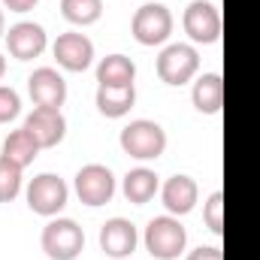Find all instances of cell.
Returning a JSON list of instances; mask_svg holds the SVG:
<instances>
[{
  "label": "cell",
  "instance_id": "cell-1",
  "mask_svg": "<svg viewBox=\"0 0 260 260\" xmlns=\"http://www.w3.org/2000/svg\"><path fill=\"white\" fill-rule=\"evenodd\" d=\"M118 142H121V151L136 157V160H157L167 151V130L157 121L136 118L121 130Z\"/></svg>",
  "mask_w": 260,
  "mask_h": 260
},
{
  "label": "cell",
  "instance_id": "cell-2",
  "mask_svg": "<svg viewBox=\"0 0 260 260\" xmlns=\"http://www.w3.org/2000/svg\"><path fill=\"white\" fill-rule=\"evenodd\" d=\"M188 245V230L179 224L176 215L151 218L145 227V248L157 260H176Z\"/></svg>",
  "mask_w": 260,
  "mask_h": 260
},
{
  "label": "cell",
  "instance_id": "cell-3",
  "mask_svg": "<svg viewBox=\"0 0 260 260\" xmlns=\"http://www.w3.org/2000/svg\"><path fill=\"white\" fill-rule=\"evenodd\" d=\"M40 245L52 260H76L85 248V233L73 218H55L43 227Z\"/></svg>",
  "mask_w": 260,
  "mask_h": 260
},
{
  "label": "cell",
  "instance_id": "cell-4",
  "mask_svg": "<svg viewBox=\"0 0 260 260\" xmlns=\"http://www.w3.org/2000/svg\"><path fill=\"white\" fill-rule=\"evenodd\" d=\"M130 30L139 46H160L173 34V12L164 3H145L133 12Z\"/></svg>",
  "mask_w": 260,
  "mask_h": 260
},
{
  "label": "cell",
  "instance_id": "cell-5",
  "mask_svg": "<svg viewBox=\"0 0 260 260\" xmlns=\"http://www.w3.org/2000/svg\"><path fill=\"white\" fill-rule=\"evenodd\" d=\"M67 197H70V188L55 173H40L27 185V206H30V212H37L43 218H55L67 206Z\"/></svg>",
  "mask_w": 260,
  "mask_h": 260
},
{
  "label": "cell",
  "instance_id": "cell-6",
  "mask_svg": "<svg viewBox=\"0 0 260 260\" xmlns=\"http://www.w3.org/2000/svg\"><path fill=\"white\" fill-rule=\"evenodd\" d=\"M197 70H200V55H197L194 46H188V43H173L157 58V76H160V82L176 85V88L185 85V82H191L197 76Z\"/></svg>",
  "mask_w": 260,
  "mask_h": 260
},
{
  "label": "cell",
  "instance_id": "cell-7",
  "mask_svg": "<svg viewBox=\"0 0 260 260\" xmlns=\"http://www.w3.org/2000/svg\"><path fill=\"white\" fill-rule=\"evenodd\" d=\"M182 27L194 43L212 46L221 40V12L209 0H191L185 15H182Z\"/></svg>",
  "mask_w": 260,
  "mask_h": 260
},
{
  "label": "cell",
  "instance_id": "cell-8",
  "mask_svg": "<svg viewBox=\"0 0 260 260\" xmlns=\"http://www.w3.org/2000/svg\"><path fill=\"white\" fill-rule=\"evenodd\" d=\"M76 194L85 206H106L115 197V176L103 164H88L76 173Z\"/></svg>",
  "mask_w": 260,
  "mask_h": 260
},
{
  "label": "cell",
  "instance_id": "cell-9",
  "mask_svg": "<svg viewBox=\"0 0 260 260\" xmlns=\"http://www.w3.org/2000/svg\"><path fill=\"white\" fill-rule=\"evenodd\" d=\"M24 130L37 139L40 148H55L67 136V118L61 115V109L34 106V112L24 118Z\"/></svg>",
  "mask_w": 260,
  "mask_h": 260
},
{
  "label": "cell",
  "instance_id": "cell-10",
  "mask_svg": "<svg viewBox=\"0 0 260 260\" xmlns=\"http://www.w3.org/2000/svg\"><path fill=\"white\" fill-rule=\"evenodd\" d=\"M27 91H30V100L37 106H49V109H61L67 100V82L55 67L34 70L27 79Z\"/></svg>",
  "mask_w": 260,
  "mask_h": 260
},
{
  "label": "cell",
  "instance_id": "cell-11",
  "mask_svg": "<svg viewBox=\"0 0 260 260\" xmlns=\"http://www.w3.org/2000/svg\"><path fill=\"white\" fill-rule=\"evenodd\" d=\"M52 52H55V61L64 70H70V73H85L91 67V61H94V43L85 34H76V30L61 34L55 40Z\"/></svg>",
  "mask_w": 260,
  "mask_h": 260
},
{
  "label": "cell",
  "instance_id": "cell-12",
  "mask_svg": "<svg viewBox=\"0 0 260 260\" xmlns=\"http://www.w3.org/2000/svg\"><path fill=\"white\" fill-rule=\"evenodd\" d=\"M46 30H43V24H37V21H18V24H12L9 27V34H6V49H9V55L12 58H18V61H34V58H40L43 52H46Z\"/></svg>",
  "mask_w": 260,
  "mask_h": 260
},
{
  "label": "cell",
  "instance_id": "cell-13",
  "mask_svg": "<svg viewBox=\"0 0 260 260\" xmlns=\"http://www.w3.org/2000/svg\"><path fill=\"white\" fill-rule=\"evenodd\" d=\"M136 242H139V233L127 218H112L100 227V248L106 257H130L136 251Z\"/></svg>",
  "mask_w": 260,
  "mask_h": 260
},
{
  "label": "cell",
  "instance_id": "cell-14",
  "mask_svg": "<svg viewBox=\"0 0 260 260\" xmlns=\"http://www.w3.org/2000/svg\"><path fill=\"white\" fill-rule=\"evenodd\" d=\"M197 197H200V188L191 176H173L167 179V185L160 188V200L167 206L170 215H188L191 209L197 206Z\"/></svg>",
  "mask_w": 260,
  "mask_h": 260
},
{
  "label": "cell",
  "instance_id": "cell-15",
  "mask_svg": "<svg viewBox=\"0 0 260 260\" xmlns=\"http://www.w3.org/2000/svg\"><path fill=\"white\" fill-rule=\"evenodd\" d=\"M191 100L194 109L203 115H218L224 106V79L218 73H203L197 76L194 88H191Z\"/></svg>",
  "mask_w": 260,
  "mask_h": 260
},
{
  "label": "cell",
  "instance_id": "cell-16",
  "mask_svg": "<svg viewBox=\"0 0 260 260\" xmlns=\"http://www.w3.org/2000/svg\"><path fill=\"white\" fill-rule=\"evenodd\" d=\"M97 109L100 115L106 118H124L133 103H136V88L133 85H124V88H106V85H97Z\"/></svg>",
  "mask_w": 260,
  "mask_h": 260
},
{
  "label": "cell",
  "instance_id": "cell-17",
  "mask_svg": "<svg viewBox=\"0 0 260 260\" xmlns=\"http://www.w3.org/2000/svg\"><path fill=\"white\" fill-rule=\"evenodd\" d=\"M133 79H136V64L127 55H106L97 64V85L124 88V85H133Z\"/></svg>",
  "mask_w": 260,
  "mask_h": 260
},
{
  "label": "cell",
  "instance_id": "cell-18",
  "mask_svg": "<svg viewBox=\"0 0 260 260\" xmlns=\"http://www.w3.org/2000/svg\"><path fill=\"white\" fill-rule=\"evenodd\" d=\"M37 154H40V145H37V139L27 133V130H12L9 136H6V142H3V157L6 160H12L15 167H30L34 160H37Z\"/></svg>",
  "mask_w": 260,
  "mask_h": 260
},
{
  "label": "cell",
  "instance_id": "cell-19",
  "mask_svg": "<svg viewBox=\"0 0 260 260\" xmlns=\"http://www.w3.org/2000/svg\"><path fill=\"white\" fill-rule=\"evenodd\" d=\"M157 188H160L157 176L148 167H136V170H130L127 176H124V197H127V203L145 206L151 197L157 194Z\"/></svg>",
  "mask_w": 260,
  "mask_h": 260
},
{
  "label": "cell",
  "instance_id": "cell-20",
  "mask_svg": "<svg viewBox=\"0 0 260 260\" xmlns=\"http://www.w3.org/2000/svg\"><path fill=\"white\" fill-rule=\"evenodd\" d=\"M61 12L70 24H94L103 15V0H61Z\"/></svg>",
  "mask_w": 260,
  "mask_h": 260
},
{
  "label": "cell",
  "instance_id": "cell-21",
  "mask_svg": "<svg viewBox=\"0 0 260 260\" xmlns=\"http://www.w3.org/2000/svg\"><path fill=\"white\" fill-rule=\"evenodd\" d=\"M21 194V167L0 154V203H12Z\"/></svg>",
  "mask_w": 260,
  "mask_h": 260
},
{
  "label": "cell",
  "instance_id": "cell-22",
  "mask_svg": "<svg viewBox=\"0 0 260 260\" xmlns=\"http://www.w3.org/2000/svg\"><path fill=\"white\" fill-rule=\"evenodd\" d=\"M203 221H206V227H209L215 236L224 233V194H221V191H215V194L206 200V206H203Z\"/></svg>",
  "mask_w": 260,
  "mask_h": 260
},
{
  "label": "cell",
  "instance_id": "cell-23",
  "mask_svg": "<svg viewBox=\"0 0 260 260\" xmlns=\"http://www.w3.org/2000/svg\"><path fill=\"white\" fill-rule=\"evenodd\" d=\"M18 112H21V97H18V91L9 88V85H0V124L12 121Z\"/></svg>",
  "mask_w": 260,
  "mask_h": 260
},
{
  "label": "cell",
  "instance_id": "cell-24",
  "mask_svg": "<svg viewBox=\"0 0 260 260\" xmlns=\"http://www.w3.org/2000/svg\"><path fill=\"white\" fill-rule=\"evenodd\" d=\"M185 260H224V254H221V248H212V245H200V248H194L191 254Z\"/></svg>",
  "mask_w": 260,
  "mask_h": 260
},
{
  "label": "cell",
  "instance_id": "cell-25",
  "mask_svg": "<svg viewBox=\"0 0 260 260\" xmlns=\"http://www.w3.org/2000/svg\"><path fill=\"white\" fill-rule=\"evenodd\" d=\"M3 3H6L9 12H27V9H34L40 0H3Z\"/></svg>",
  "mask_w": 260,
  "mask_h": 260
},
{
  "label": "cell",
  "instance_id": "cell-26",
  "mask_svg": "<svg viewBox=\"0 0 260 260\" xmlns=\"http://www.w3.org/2000/svg\"><path fill=\"white\" fill-rule=\"evenodd\" d=\"M6 34V18H3V9H0V37Z\"/></svg>",
  "mask_w": 260,
  "mask_h": 260
},
{
  "label": "cell",
  "instance_id": "cell-27",
  "mask_svg": "<svg viewBox=\"0 0 260 260\" xmlns=\"http://www.w3.org/2000/svg\"><path fill=\"white\" fill-rule=\"evenodd\" d=\"M3 73H6V58L0 55V79H3Z\"/></svg>",
  "mask_w": 260,
  "mask_h": 260
}]
</instances>
